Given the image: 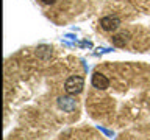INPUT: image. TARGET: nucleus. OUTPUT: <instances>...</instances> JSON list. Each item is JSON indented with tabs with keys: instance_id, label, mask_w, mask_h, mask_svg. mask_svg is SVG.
Returning <instances> with one entry per match:
<instances>
[{
	"instance_id": "obj_1",
	"label": "nucleus",
	"mask_w": 150,
	"mask_h": 140,
	"mask_svg": "<svg viewBox=\"0 0 150 140\" xmlns=\"http://www.w3.org/2000/svg\"><path fill=\"white\" fill-rule=\"evenodd\" d=\"M83 87H84V79H83V76H78V75L69 76L64 83V90L69 95H77V93L83 90Z\"/></svg>"
},
{
	"instance_id": "obj_2",
	"label": "nucleus",
	"mask_w": 150,
	"mask_h": 140,
	"mask_svg": "<svg viewBox=\"0 0 150 140\" xmlns=\"http://www.w3.org/2000/svg\"><path fill=\"white\" fill-rule=\"evenodd\" d=\"M100 27L103 31H108V33H112L116 31L117 28L120 27V19L116 17V16H106V17H102L100 19Z\"/></svg>"
},
{
	"instance_id": "obj_3",
	"label": "nucleus",
	"mask_w": 150,
	"mask_h": 140,
	"mask_svg": "<svg viewBox=\"0 0 150 140\" xmlns=\"http://www.w3.org/2000/svg\"><path fill=\"white\" fill-rule=\"evenodd\" d=\"M92 86L98 89V90H106L110 87V79H108L103 73H98L96 72L92 75Z\"/></svg>"
},
{
	"instance_id": "obj_4",
	"label": "nucleus",
	"mask_w": 150,
	"mask_h": 140,
	"mask_svg": "<svg viewBox=\"0 0 150 140\" xmlns=\"http://www.w3.org/2000/svg\"><path fill=\"white\" fill-rule=\"evenodd\" d=\"M58 106L63 109L64 112H72L77 109V101L70 97H61L58 100Z\"/></svg>"
},
{
	"instance_id": "obj_5",
	"label": "nucleus",
	"mask_w": 150,
	"mask_h": 140,
	"mask_svg": "<svg viewBox=\"0 0 150 140\" xmlns=\"http://www.w3.org/2000/svg\"><path fill=\"white\" fill-rule=\"evenodd\" d=\"M128 39H130V33H127V31H122V33H119V34H114L111 37L112 44H114L116 47H125Z\"/></svg>"
},
{
	"instance_id": "obj_6",
	"label": "nucleus",
	"mask_w": 150,
	"mask_h": 140,
	"mask_svg": "<svg viewBox=\"0 0 150 140\" xmlns=\"http://www.w3.org/2000/svg\"><path fill=\"white\" fill-rule=\"evenodd\" d=\"M56 2V0H42V3H45V5H53Z\"/></svg>"
}]
</instances>
